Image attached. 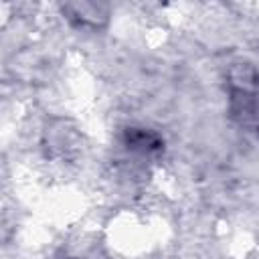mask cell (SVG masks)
<instances>
[{
  "mask_svg": "<svg viewBox=\"0 0 259 259\" xmlns=\"http://www.w3.org/2000/svg\"><path fill=\"white\" fill-rule=\"evenodd\" d=\"M69 259H81V257H69Z\"/></svg>",
  "mask_w": 259,
  "mask_h": 259,
  "instance_id": "4",
  "label": "cell"
},
{
  "mask_svg": "<svg viewBox=\"0 0 259 259\" xmlns=\"http://www.w3.org/2000/svg\"><path fill=\"white\" fill-rule=\"evenodd\" d=\"M229 109L233 117L251 127H259V71L249 63H239L229 71Z\"/></svg>",
  "mask_w": 259,
  "mask_h": 259,
  "instance_id": "1",
  "label": "cell"
},
{
  "mask_svg": "<svg viewBox=\"0 0 259 259\" xmlns=\"http://www.w3.org/2000/svg\"><path fill=\"white\" fill-rule=\"evenodd\" d=\"M63 10L79 28H99L107 20V8L99 4H67Z\"/></svg>",
  "mask_w": 259,
  "mask_h": 259,
  "instance_id": "2",
  "label": "cell"
},
{
  "mask_svg": "<svg viewBox=\"0 0 259 259\" xmlns=\"http://www.w3.org/2000/svg\"><path fill=\"white\" fill-rule=\"evenodd\" d=\"M123 146L136 154H154L162 150V140L158 134L144 127H127L123 134Z\"/></svg>",
  "mask_w": 259,
  "mask_h": 259,
  "instance_id": "3",
  "label": "cell"
}]
</instances>
